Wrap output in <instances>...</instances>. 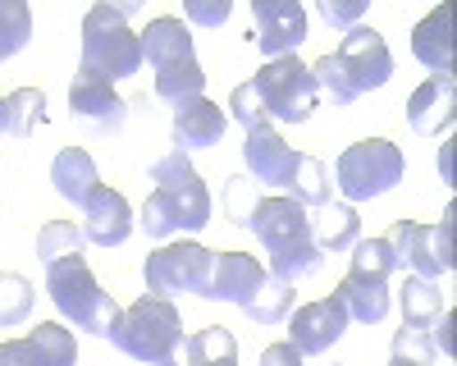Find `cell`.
I'll return each instance as SVG.
<instances>
[{"instance_id": "10", "label": "cell", "mask_w": 457, "mask_h": 366, "mask_svg": "<svg viewBox=\"0 0 457 366\" xmlns=\"http://www.w3.org/2000/svg\"><path fill=\"white\" fill-rule=\"evenodd\" d=\"M334 60H338L343 73H348V83H353L357 96L385 87V83L394 79V55H389V46H385V37H379L375 28H366V23H357V28L343 32Z\"/></svg>"}, {"instance_id": "22", "label": "cell", "mask_w": 457, "mask_h": 366, "mask_svg": "<svg viewBox=\"0 0 457 366\" xmlns=\"http://www.w3.org/2000/svg\"><path fill=\"white\" fill-rule=\"evenodd\" d=\"M411 55L430 73H453V10L439 5L411 28Z\"/></svg>"}, {"instance_id": "25", "label": "cell", "mask_w": 457, "mask_h": 366, "mask_svg": "<svg viewBox=\"0 0 457 366\" xmlns=\"http://www.w3.org/2000/svg\"><path fill=\"white\" fill-rule=\"evenodd\" d=\"M398 303H403V325H411V329H430V325L439 320V312H444L439 284H435V279H416V275L403 279Z\"/></svg>"}, {"instance_id": "43", "label": "cell", "mask_w": 457, "mask_h": 366, "mask_svg": "<svg viewBox=\"0 0 457 366\" xmlns=\"http://www.w3.org/2000/svg\"><path fill=\"white\" fill-rule=\"evenodd\" d=\"M0 133H10V115H5V96H0Z\"/></svg>"}, {"instance_id": "29", "label": "cell", "mask_w": 457, "mask_h": 366, "mask_svg": "<svg viewBox=\"0 0 457 366\" xmlns=\"http://www.w3.org/2000/svg\"><path fill=\"white\" fill-rule=\"evenodd\" d=\"M83 229L73 225V220H46L42 234H37V256H42V266H55L64 256H83Z\"/></svg>"}, {"instance_id": "14", "label": "cell", "mask_w": 457, "mask_h": 366, "mask_svg": "<svg viewBox=\"0 0 457 366\" xmlns=\"http://www.w3.org/2000/svg\"><path fill=\"white\" fill-rule=\"evenodd\" d=\"M453 120H457V79L453 73H430L407 96V124H411V133L435 137V133H448Z\"/></svg>"}, {"instance_id": "9", "label": "cell", "mask_w": 457, "mask_h": 366, "mask_svg": "<svg viewBox=\"0 0 457 366\" xmlns=\"http://www.w3.org/2000/svg\"><path fill=\"white\" fill-rule=\"evenodd\" d=\"M453 220L457 206L448 202L439 225H416V220H394V229L385 234L389 247L398 252V262L416 270V279H439L453 270Z\"/></svg>"}, {"instance_id": "1", "label": "cell", "mask_w": 457, "mask_h": 366, "mask_svg": "<svg viewBox=\"0 0 457 366\" xmlns=\"http://www.w3.org/2000/svg\"><path fill=\"white\" fill-rule=\"evenodd\" d=\"M151 183H156V188H151V197L142 202V215H137V225L151 238L197 234V229L211 225V193L179 146L151 165Z\"/></svg>"}, {"instance_id": "32", "label": "cell", "mask_w": 457, "mask_h": 366, "mask_svg": "<svg viewBox=\"0 0 457 366\" xmlns=\"http://www.w3.org/2000/svg\"><path fill=\"white\" fill-rule=\"evenodd\" d=\"M32 37V10L23 0H0V60H10Z\"/></svg>"}, {"instance_id": "35", "label": "cell", "mask_w": 457, "mask_h": 366, "mask_svg": "<svg viewBox=\"0 0 457 366\" xmlns=\"http://www.w3.org/2000/svg\"><path fill=\"white\" fill-rule=\"evenodd\" d=\"M394 366H435V335L403 325L394 335Z\"/></svg>"}, {"instance_id": "37", "label": "cell", "mask_w": 457, "mask_h": 366, "mask_svg": "<svg viewBox=\"0 0 457 366\" xmlns=\"http://www.w3.org/2000/svg\"><path fill=\"white\" fill-rule=\"evenodd\" d=\"M256 202L261 197H256V183L252 179H228V188H224V215L234 220V225L247 229V215H252Z\"/></svg>"}, {"instance_id": "13", "label": "cell", "mask_w": 457, "mask_h": 366, "mask_svg": "<svg viewBox=\"0 0 457 366\" xmlns=\"http://www.w3.org/2000/svg\"><path fill=\"white\" fill-rule=\"evenodd\" d=\"M69 110L83 124H92L96 133H120L124 120H129V101L114 92V83L92 79V73H73V83H69Z\"/></svg>"}, {"instance_id": "31", "label": "cell", "mask_w": 457, "mask_h": 366, "mask_svg": "<svg viewBox=\"0 0 457 366\" xmlns=\"http://www.w3.org/2000/svg\"><path fill=\"white\" fill-rule=\"evenodd\" d=\"M32 316V284L14 270H0V329H14Z\"/></svg>"}, {"instance_id": "18", "label": "cell", "mask_w": 457, "mask_h": 366, "mask_svg": "<svg viewBox=\"0 0 457 366\" xmlns=\"http://www.w3.org/2000/svg\"><path fill=\"white\" fill-rule=\"evenodd\" d=\"M265 270L256 256L247 252H215V266H211V298L220 303H234V307H247L256 298V288L265 284Z\"/></svg>"}, {"instance_id": "23", "label": "cell", "mask_w": 457, "mask_h": 366, "mask_svg": "<svg viewBox=\"0 0 457 366\" xmlns=\"http://www.w3.org/2000/svg\"><path fill=\"white\" fill-rule=\"evenodd\" d=\"M51 183H55V193L73 206H87V197L101 188V179H96V161L83 152V146H64V152L55 156L51 165Z\"/></svg>"}, {"instance_id": "39", "label": "cell", "mask_w": 457, "mask_h": 366, "mask_svg": "<svg viewBox=\"0 0 457 366\" xmlns=\"http://www.w3.org/2000/svg\"><path fill=\"white\" fill-rule=\"evenodd\" d=\"M366 5H370V0H320V14H325L329 28H343V32H348V28L361 23Z\"/></svg>"}, {"instance_id": "27", "label": "cell", "mask_w": 457, "mask_h": 366, "mask_svg": "<svg viewBox=\"0 0 457 366\" xmlns=\"http://www.w3.org/2000/svg\"><path fill=\"white\" fill-rule=\"evenodd\" d=\"M228 357H238V339L228 335L224 325L197 329V335L183 339V362L187 366H215V362H228Z\"/></svg>"}, {"instance_id": "12", "label": "cell", "mask_w": 457, "mask_h": 366, "mask_svg": "<svg viewBox=\"0 0 457 366\" xmlns=\"http://www.w3.org/2000/svg\"><path fill=\"white\" fill-rule=\"evenodd\" d=\"M73 362H79V344H73V329H64L60 320H37L23 339L0 344V366H73Z\"/></svg>"}, {"instance_id": "6", "label": "cell", "mask_w": 457, "mask_h": 366, "mask_svg": "<svg viewBox=\"0 0 457 366\" xmlns=\"http://www.w3.org/2000/svg\"><path fill=\"white\" fill-rule=\"evenodd\" d=\"M407 174L403 161V146H394L389 137H366L353 142L348 152L338 156L334 165V188L343 193V202H370V197H385L389 188H398Z\"/></svg>"}, {"instance_id": "19", "label": "cell", "mask_w": 457, "mask_h": 366, "mask_svg": "<svg viewBox=\"0 0 457 366\" xmlns=\"http://www.w3.org/2000/svg\"><path fill=\"white\" fill-rule=\"evenodd\" d=\"M224 129H228V115H224L215 101H206V96L174 105V146H179L183 156L215 146L224 137Z\"/></svg>"}, {"instance_id": "33", "label": "cell", "mask_w": 457, "mask_h": 366, "mask_svg": "<svg viewBox=\"0 0 457 366\" xmlns=\"http://www.w3.org/2000/svg\"><path fill=\"white\" fill-rule=\"evenodd\" d=\"M5 115H10V137H28L46 120V96L37 87H19V92L5 96Z\"/></svg>"}, {"instance_id": "42", "label": "cell", "mask_w": 457, "mask_h": 366, "mask_svg": "<svg viewBox=\"0 0 457 366\" xmlns=\"http://www.w3.org/2000/svg\"><path fill=\"white\" fill-rule=\"evenodd\" d=\"M453 146H457L453 137L439 146V174H444V183H453Z\"/></svg>"}, {"instance_id": "26", "label": "cell", "mask_w": 457, "mask_h": 366, "mask_svg": "<svg viewBox=\"0 0 457 366\" xmlns=\"http://www.w3.org/2000/svg\"><path fill=\"white\" fill-rule=\"evenodd\" d=\"M206 92V73L197 60H183V64H170V69H156V96L170 101V105H183V101H197Z\"/></svg>"}, {"instance_id": "44", "label": "cell", "mask_w": 457, "mask_h": 366, "mask_svg": "<svg viewBox=\"0 0 457 366\" xmlns=\"http://www.w3.org/2000/svg\"><path fill=\"white\" fill-rule=\"evenodd\" d=\"M215 366H238V357H228V362H215Z\"/></svg>"}, {"instance_id": "24", "label": "cell", "mask_w": 457, "mask_h": 366, "mask_svg": "<svg viewBox=\"0 0 457 366\" xmlns=\"http://www.w3.org/2000/svg\"><path fill=\"white\" fill-rule=\"evenodd\" d=\"M312 234L320 252H353V243L361 238V220L348 202H325L312 215Z\"/></svg>"}, {"instance_id": "40", "label": "cell", "mask_w": 457, "mask_h": 366, "mask_svg": "<svg viewBox=\"0 0 457 366\" xmlns=\"http://www.w3.org/2000/svg\"><path fill=\"white\" fill-rule=\"evenodd\" d=\"M261 366H302V353L293 344H270L261 353Z\"/></svg>"}, {"instance_id": "4", "label": "cell", "mask_w": 457, "mask_h": 366, "mask_svg": "<svg viewBox=\"0 0 457 366\" xmlns=\"http://www.w3.org/2000/svg\"><path fill=\"white\" fill-rule=\"evenodd\" d=\"M120 353H129L133 362H146V366H161L170 357L183 353V316L170 298H137L133 307L120 312V320H114V329L105 335Z\"/></svg>"}, {"instance_id": "20", "label": "cell", "mask_w": 457, "mask_h": 366, "mask_svg": "<svg viewBox=\"0 0 457 366\" xmlns=\"http://www.w3.org/2000/svg\"><path fill=\"white\" fill-rule=\"evenodd\" d=\"M334 298L343 303L348 320L379 325V320L389 316L394 293H389V279H379V275H361V270H348V275L338 279V293H334Z\"/></svg>"}, {"instance_id": "30", "label": "cell", "mask_w": 457, "mask_h": 366, "mask_svg": "<svg viewBox=\"0 0 457 366\" xmlns=\"http://www.w3.org/2000/svg\"><path fill=\"white\" fill-rule=\"evenodd\" d=\"M288 307H293V284L265 275V284L256 288V298H252L243 312H247L256 325H279V320L288 316Z\"/></svg>"}, {"instance_id": "16", "label": "cell", "mask_w": 457, "mask_h": 366, "mask_svg": "<svg viewBox=\"0 0 457 366\" xmlns=\"http://www.w3.org/2000/svg\"><path fill=\"white\" fill-rule=\"evenodd\" d=\"M297 156L293 146L279 137L275 124H265V129H252L247 142H243V161H247V174L256 183H265V188H288V179L297 170Z\"/></svg>"}, {"instance_id": "17", "label": "cell", "mask_w": 457, "mask_h": 366, "mask_svg": "<svg viewBox=\"0 0 457 366\" xmlns=\"http://www.w3.org/2000/svg\"><path fill=\"white\" fill-rule=\"evenodd\" d=\"M133 234V206L124 193L114 188H96L83 206V238L96 247H120Z\"/></svg>"}, {"instance_id": "36", "label": "cell", "mask_w": 457, "mask_h": 366, "mask_svg": "<svg viewBox=\"0 0 457 366\" xmlns=\"http://www.w3.org/2000/svg\"><path fill=\"white\" fill-rule=\"evenodd\" d=\"M228 120H238L247 133L270 124V115H265V105H261V96H256L252 83H238L234 92H228Z\"/></svg>"}, {"instance_id": "8", "label": "cell", "mask_w": 457, "mask_h": 366, "mask_svg": "<svg viewBox=\"0 0 457 366\" xmlns=\"http://www.w3.org/2000/svg\"><path fill=\"white\" fill-rule=\"evenodd\" d=\"M211 266L215 252L202 243H165L146 256V293L151 298H179V293H197V298H211Z\"/></svg>"}, {"instance_id": "34", "label": "cell", "mask_w": 457, "mask_h": 366, "mask_svg": "<svg viewBox=\"0 0 457 366\" xmlns=\"http://www.w3.org/2000/svg\"><path fill=\"white\" fill-rule=\"evenodd\" d=\"M353 270L389 279V275L403 270V262H398V252L389 247V238H357L353 243Z\"/></svg>"}, {"instance_id": "5", "label": "cell", "mask_w": 457, "mask_h": 366, "mask_svg": "<svg viewBox=\"0 0 457 366\" xmlns=\"http://www.w3.org/2000/svg\"><path fill=\"white\" fill-rule=\"evenodd\" d=\"M46 293L51 303L64 320H73L79 329L87 335H110L114 320H120V303H114V293H105L92 275V266L83 256H64V262L46 266Z\"/></svg>"}, {"instance_id": "38", "label": "cell", "mask_w": 457, "mask_h": 366, "mask_svg": "<svg viewBox=\"0 0 457 366\" xmlns=\"http://www.w3.org/2000/svg\"><path fill=\"white\" fill-rule=\"evenodd\" d=\"M228 14H234L228 0H187V5H183V19L197 23V28H224Z\"/></svg>"}, {"instance_id": "21", "label": "cell", "mask_w": 457, "mask_h": 366, "mask_svg": "<svg viewBox=\"0 0 457 366\" xmlns=\"http://www.w3.org/2000/svg\"><path fill=\"white\" fill-rule=\"evenodd\" d=\"M137 42H142V64H151V69H170V64H183V60H197L193 55V32H187L183 19H174V14L151 19L146 32H137Z\"/></svg>"}, {"instance_id": "41", "label": "cell", "mask_w": 457, "mask_h": 366, "mask_svg": "<svg viewBox=\"0 0 457 366\" xmlns=\"http://www.w3.org/2000/svg\"><path fill=\"white\" fill-rule=\"evenodd\" d=\"M435 325H439V353H453V312L444 307Z\"/></svg>"}, {"instance_id": "3", "label": "cell", "mask_w": 457, "mask_h": 366, "mask_svg": "<svg viewBox=\"0 0 457 366\" xmlns=\"http://www.w3.org/2000/svg\"><path fill=\"white\" fill-rule=\"evenodd\" d=\"M137 14L133 0H120V5H92L83 19V60L79 73H92V79L120 83L133 79L142 69V42L129 28V19Z\"/></svg>"}, {"instance_id": "7", "label": "cell", "mask_w": 457, "mask_h": 366, "mask_svg": "<svg viewBox=\"0 0 457 366\" xmlns=\"http://www.w3.org/2000/svg\"><path fill=\"white\" fill-rule=\"evenodd\" d=\"M265 115L270 124H302L312 120L316 110V79H312V64H302L297 55H284V60H265L252 79Z\"/></svg>"}, {"instance_id": "11", "label": "cell", "mask_w": 457, "mask_h": 366, "mask_svg": "<svg viewBox=\"0 0 457 366\" xmlns=\"http://www.w3.org/2000/svg\"><path fill=\"white\" fill-rule=\"evenodd\" d=\"M252 42L270 60L293 55L307 42V10L297 0H252Z\"/></svg>"}, {"instance_id": "2", "label": "cell", "mask_w": 457, "mask_h": 366, "mask_svg": "<svg viewBox=\"0 0 457 366\" xmlns=\"http://www.w3.org/2000/svg\"><path fill=\"white\" fill-rule=\"evenodd\" d=\"M247 229L261 238L265 256H270V275L284 284L312 279L325 262V252L316 247V234H312V215L293 197H261L247 215Z\"/></svg>"}, {"instance_id": "15", "label": "cell", "mask_w": 457, "mask_h": 366, "mask_svg": "<svg viewBox=\"0 0 457 366\" xmlns=\"http://www.w3.org/2000/svg\"><path fill=\"white\" fill-rule=\"evenodd\" d=\"M343 329H348V312H343L338 298H325V303H307L293 312V325H288V344L302 353V357H316V353H329Z\"/></svg>"}, {"instance_id": "28", "label": "cell", "mask_w": 457, "mask_h": 366, "mask_svg": "<svg viewBox=\"0 0 457 366\" xmlns=\"http://www.w3.org/2000/svg\"><path fill=\"white\" fill-rule=\"evenodd\" d=\"M329 174H325V165L316 161V156H297V170H293V179H288V193H293V202L297 206H312V211H320L325 202H334L329 197Z\"/></svg>"}]
</instances>
